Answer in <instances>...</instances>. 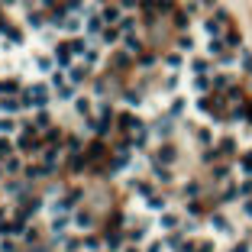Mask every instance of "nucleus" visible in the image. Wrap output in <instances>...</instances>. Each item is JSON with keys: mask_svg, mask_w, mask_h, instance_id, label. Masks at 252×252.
<instances>
[{"mask_svg": "<svg viewBox=\"0 0 252 252\" xmlns=\"http://www.w3.org/2000/svg\"><path fill=\"white\" fill-rule=\"evenodd\" d=\"M36 133H46V130H52V113L49 110H32V123H29Z\"/></svg>", "mask_w": 252, "mask_h": 252, "instance_id": "nucleus-13", "label": "nucleus"}, {"mask_svg": "<svg viewBox=\"0 0 252 252\" xmlns=\"http://www.w3.org/2000/svg\"><path fill=\"white\" fill-rule=\"evenodd\" d=\"M233 149H236V142H233V139H223V142H220V152H233Z\"/></svg>", "mask_w": 252, "mask_h": 252, "instance_id": "nucleus-44", "label": "nucleus"}, {"mask_svg": "<svg viewBox=\"0 0 252 252\" xmlns=\"http://www.w3.org/2000/svg\"><path fill=\"white\" fill-rule=\"evenodd\" d=\"M243 214H246V217L252 220V200H246V204H243Z\"/></svg>", "mask_w": 252, "mask_h": 252, "instance_id": "nucleus-50", "label": "nucleus"}, {"mask_svg": "<svg viewBox=\"0 0 252 252\" xmlns=\"http://www.w3.org/2000/svg\"><path fill=\"white\" fill-rule=\"evenodd\" d=\"M3 178H7V171H3V162H0V181H3Z\"/></svg>", "mask_w": 252, "mask_h": 252, "instance_id": "nucleus-53", "label": "nucleus"}, {"mask_svg": "<svg viewBox=\"0 0 252 252\" xmlns=\"http://www.w3.org/2000/svg\"><path fill=\"white\" fill-rule=\"evenodd\" d=\"M197 142L200 145H210V142H214V133H210V130H200L197 133Z\"/></svg>", "mask_w": 252, "mask_h": 252, "instance_id": "nucleus-38", "label": "nucleus"}, {"mask_svg": "<svg viewBox=\"0 0 252 252\" xmlns=\"http://www.w3.org/2000/svg\"><path fill=\"white\" fill-rule=\"evenodd\" d=\"M194 91H197V94H207V91H210V78H207V75L194 78Z\"/></svg>", "mask_w": 252, "mask_h": 252, "instance_id": "nucleus-33", "label": "nucleus"}, {"mask_svg": "<svg viewBox=\"0 0 252 252\" xmlns=\"http://www.w3.org/2000/svg\"><path fill=\"white\" fill-rule=\"evenodd\" d=\"M229 252H249V246H246V243H239V246H233Z\"/></svg>", "mask_w": 252, "mask_h": 252, "instance_id": "nucleus-52", "label": "nucleus"}, {"mask_svg": "<svg viewBox=\"0 0 252 252\" xmlns=\"http://www.w3.org/2000/svg\"><path fill=\"white\" fill-rule=\"evenodd\" d=\"M71 104H75V113L81 116V120H87V116H94V100L87 97V94H78V97L71 100Z\"/></svg>", "mask_w": 252, "mask_h": 252, "instance_id": "nucleus-11", "label": "nucleus"}, {"mask_svg": "<svg viewBox=\"0 0 252 252\" xmlns=\"http://www.w3.org/2000/svg\"><path fill=\"white\" fill-rule=\"evenodd\" d=\"M184 197H197V184H184Z\"/></svg>", "mask_w": 252, "mask_h": 252, "instance_id": "nucleus-42", "label": "nucleus"}, {"mask_svg": "<svg viewBox=\"0 0 252 252\" xmlns=\"http://www.w3.org/2000/svg\"><path fill=\"white\" fill-rule=\"evenodd\" d=\"M181 65H184L181 52H171V55H165V68H168V71H178Z\"/></svg>", "mask_w": 252, "mask_h": 252, "instance_id": "nucleus-30", "label": "nucleus"}, {"mask_svg": "<svg viewBox=\"0 0 252 252\" xmlns=\"http://www.w3.org/2000/svg\"><path fill=\"white\" fill-rule=\"evenodd\" d=\"M0 32H3V42H10V46H23L26 42L23 29H16V26H10V23H0Z\"/></svg>", "mask_w": 252, "mask_h": 252, "instance_id": "nucleus-15", "label": "nucleus"}, {"mask_svg": "<svg viewBox=\"0 0 252 252\" xmlns=\"http://www.w3.org/2000/svg\"><path fill=\"white\" fill-rule=\"evenodd\" d=\"M152 65H155V55H142V58H139V68L142 71H149Z\"/></svg>", "mask_w": 252, "mask_h": 252, "instance_id": "nucleus-39", "label": "nucleus"}, {"mask_svg": "<svg viewBox=\"0 0 252 252\" xmlns=\"http://www.w3.org/2000/svg\"><path fill=\"white\" fill-rule=\"evenodd\" d=\"M120 36H123V32L116 29V26H104V32H100V46H116Z\"/></svg>", "mask_w": 252, "mask_h": 252, "instance_id": "nucleus-22", "label": "nucleus"}, {"mask_svg": "<svg viewBox=\"0 0 252 252\" xmlns=\"http://www.w3.org/2000/svg\"><path fill=\"white\" fill-rule=\"evenodd\" d=\"M249 194H252V181H249V178H246V181L239 184V197H249Z\"/></svg>", "mask_w": 252, "mask_h": 252, "instance_id": "nucleus-40", "label": "nucleus"}, {"mask_svg": "<svg viewBox=\"0 0 252 252\" xmlns=\"http://www.w3.org/2000/svg\"><path fill=\"white\" fill-rule=\"evenodd\" d=\"M84 236V252H107L104 249V239H97L94 233H81Z\"/></svg>", "mask_w": 252, "mask_h": 252, "instance_id": "nucleus-25", "label": "nucleus"}, {"mask_svg": "<svg viewBox=\"0 0 252 252\" xmlns=\"http://www.w3.org/2000/svg\"><path fill=\"white\" fill-rule=\"evenodd\" d=\"M120 7H123V13H130V10L136 7V0H120Z\"/></svg>", "mask_w": 252, "mask_h": 252, "instance_id": "nucleus-49", "label": "nucleus"}, {"mask_svg": "<svg viewBox=\"0 0 252 252\" xmlns=\"http://www.w3.org/2000/svg\"><path fill=\"white\" fill-rule=\"evenodd\" d=\"M243 71H252V52H243Z\"/></svg>", "mask_w": 252, "mask_h": 252, "instance_id": "nucleus-45", "label": "nucleus"}, {"mask_svg": "<svg viewBox=\"0 0 252 252\" xmlns=\"http://www.w3.org/2000/svg\"><path fill=\"white\" fill-rule=\"evenodd\" d=\"M36 71H39V75H49V78H52L55 71H58L55 55H36Z\"/></svg>", "mask_w": 252, "mask_h": 252, "instance_id": "nucleus-14", "label": "nucleus"}, {"mask_svg": "<svg viewBox=\"0 0 252 252\" xmlns=\"http://www.w3.org/2000/svg\"><path fill=\"white\" fill-rule=\"evenodd\" d=\"M29 252H52V249H49V246H39V243H36V246H29Z\"/></svg>", "mask_w": 252, "mask_h": 252, "instance_id": "nucleus-51", "label": "nucleus"}, {"mask_svg": "<svg viewBox=\"0 0 252 252\" xmlns=\"http://www.w3.org/2000/svg\"><path fill=\"white\" fill-rule=\"evenodd\" d=\"M13 149H16V145H13V139H7V136H0V162L7 159V155H13Z\"/></svg>", "mask_w": 252, "mask_h": 252, "instance_id": "nucleus-31", "label": "nucleus"}, {"mask_svg": "<svg viewBox=\"0 0 252 252\" xmlns=\"http://www.w3.org/2000/svg\"><path fill=\"white\" fill-rule=\"evenodd\" d=\"M23 130L20 123H16V116H3L0 113V136H7V139H16V133Z\"/></svg>", "mask_w": 252, "mask_h": 252, "instance_id": "nucleus-17", "label": "nucleus"}, {"mask_svg": "<svg viewBox=\"0 0 252 252\" xmlns=\"http://www.w3.org/2000/svg\"><path fill=\"white\" fill-rule=\"evenodd\" d=\"M123 49H126L130 55H139L142 52V39H139L136 32H130V36H123Z\"/></svg>", "mask_w": 252, "mask_h": 252, "instance_id": "nucleus-24", "label": "nucleus"}, {"mask_svg": "<svg viewBox=\"0 0 252 252\" xmlns=\"http://www.w3.org/2000/svg\"><path fill=\"white\" fill-rule=\"evenodd\" d=\"M155 226H159L162 233H178V226H181V217H178V214H171V210H165V214H159Z\"/></svg>", "mask_w": 252, "mask_h": 252, "instance_id": "nucleus-8", "label": "nucleus"}, {"mask_svg": "<svg viewBox=\"0 0 252 252\" xmlns=\"http://www.w3.org/2000/svg\"><path fill=\"white\" fill-rule=\"evenodd\" d=\"M3 171H7V178L20 175V171H23V155H20V152L7 155V159H3Z\"/></svg>", "mask_w": 252, "mask_h": 252, "instance_id": "nucleus-19", "label": "nucleus"}, {"mask_svg": "<svg viewBox=\"0 0 252 252\" xmlns=\"http://www.w3.org/2000/svg\"><path fill=\"white\" fill-rule=\"evenodd\" d=\"M81 145H84V139H81V136H68V149H71L75 155L81 152Z\"/></svg>", "mask_w": 252, "mask_h": 252, "instance_id": "nucleus-37", "label": "nucleus"}, {"mask_svg": "<svg viewBox=\"0 0 252 252\" xmlns=\"http://www.w3.org/2000/svg\"><path fill=\"white\" fill-rule=\"evenodd\" d=\"M23 110H26V104H23V97H20V94L0 97V113H3V116H20Z\"/></svg>", "mask_w": 252, "mask_h": 252, "instance_id": "nucleus-6", "label": "nucleus"}, {"mask_svg": "<svg viewBox=\"0 0 252 252\" xmlns=\"http://www.w3.org/2000/svg\"><path fill=\"white\" fill-rule=\"evenodd\" d=\"M116 126H120V130H126V136H130L133 130H139V126H142V120H139L133 110H120V116H116Z\"/></svg>", "mask_w": 252, "mask_h": 252, "instance_id": "nucleus-9", "label": "nucleus"}, {"mask_svg": "<svg viewBox=\"0 0 252 252\" xmlns=\"http://www.w3.org/2000/svg\"><path fill=\"white\" fill-rule=\"evenodd\" d=\"M0 7H3V3H0ZM0 13H3V10H0Z\"/></svg>", "mask_w": 252, "mask_h": 252, "instance_id": "nucleus-56", "label": "nucleus"}, {"mask_svg": "<svg viewBox=\"0 0 252 252\" xmlns=\"http://www.w3.org/2000/svg\"><path fill=\"white\" fill-rule=\"evenodd\" d=\"M100 58H104V52H100V46H97V42H91V46H87V52H84L81 55V58H78V61H81V65H87V68H97V65H100Z\"/></svg>", "mask_w": 252, "mask_h": 252, "instance_id": "nucleus-12", "label": "nucleus"}, {"mask_svg": "<svg viewBox=\"0 0 252 252\" xmlns=\"http://www.w3.org/2000/svg\"><path fill=\"white\" fill-rule=\"evenodd\" d=\"M152 175H155V181H162V184H165V181H171V171H168V168H162V165H155V171H152Z\"/></svg>", "mask_w": 252, "mask_h": 252, "instance_id": "nucleus-34", "label": "nucleus"}, {"mask_svg": "<svg viewBox=\"0 0 252 252\" xmlns=\"http://www.w3.org/2000/svg\"><path fill=\"white\" fill-rule=\"evenodd\" d=\"M178 49H181V52H188V49H194V39H191V36H181V42H178Z\"/></svg>", "mask_w": 252, "mask_h": 252, "instance_id": "nucleus-41", "label": "nucleus"}, {"mask_svg": "<svg viewBox=\"0 0 252 252\" xmlns=\"http://www.w3.org/2000/svg\"><path fill=\"white\" fill-rule=\"evenodd\" d=\"M175 159H178L175 145H162V149H159V165H171Z\"/></svg>", "mask_w": 252, "mask_h": 252, "instance_id": "nucleus-28", "label": "nucleus"}, {"mask_svg": "<svg viewBox=\"0 0 252 252\" xmlns=\"http://www.w3.org/2000/svg\"><path fill=\"white\" fill-rule=\"evenodd\" d=\"M123 243H126V233H110L107 229V236H104V249L107 252H123Z\"/></svg>", "mask_w": 252, "mask_h": 252, "instance_id": "nucleus-18", "label": "nucleus"}, {"mask_svg": "<svg viewBox=\"0 0 252 252\" xmlns=\"http://www.w3.org/2000/svg\"><path fill=\"white\" fill-rule=\"evenodd\" d=\"M87 78H91V68H87V65H81V61H75V65L68 68V81L75 84V87H78V84H84Z\"/></svg>", "mask_w": 252, "mask_h": 252, "instance_id": "nucleus-16", "label": "nucleus"}, {"mask_svg": "<svg viewBox=\"0 0 252 252\" xmlns=\"http://www.w3.org/2000/svg\"><path fill=\"white\" fill-rule=\"evenodd\" d=\"M194 252H214V243H197V246H194Z\"/></svg>", "mask_w": 252, "mask_h": 252, "instance_id": "nucleus-47", "label": "nucleus"}, {"mask_svg": "<svg viewBox=\"0 0 252 252\" xmlns=\"http://www.w3.org/2000/svg\"><path fill=\"white\" fill-rule=\"evenodd\" d=\"M126 104H130V107H139V94H133V91H126Z\"/></svg>", "mask_w": 252, "mask_h": 252, "instance_id": "nucleus-46", "label": "nucleus"}, {"mask_svg": "<svg viewBox=\"0 0 252 252\" xmlns=\"http://www.w3.org/2000/svg\"><path fill=\"white\" fill-rule=\"evenodd\" d=\"M104 155V142H91V149H87V159H100Z\"/></svg>", "mask_w": 252, "mask_h": 252, "instance_id": "nucleus-36", "label": "nucleus"}, {"mask_svg": "<svg viewBox=\"0 0 252 252\" xmlns=\"http://www.w3.org/2000/svg\"><path fill=\"white\" fill-rule=\"evenodd\" d=\"M97 3H110V0H97Z\"/></svg>", "mask_w": 252, "mask_h": 252, "instance_id": "nucleus-55", "label": "nucleus"}, {"mask_svg": "<svg viewBox=\"0 0 252 252\" xmlns=\"http://www.w3.org/2000/svg\"><path fill=\"white\" fill-rule=\"evenodd\" d=\"M210 229H214V233H233V226H229V220L223 214H214V217H210Z\"/></svg>", "mask_w": 252, "mask_h": 252, "instance_id": "nucleus-26", "label": "nucleus"}, {"mask_svg": "<svg viewBox=\"0 0 252 252\" xmlns=\"http://www.w3.org/2000/svg\"><path fill=\"white\" fill-rule=\"evenodd\" d=\"M71 226H75L78 233H91V229H94V214H91V210H84V207H78L75 214H71Z\"/></svg>", "mask_w": 252, "mask_h": 252, "instance_id": "nucleus-7", "label": "nucleus"}, {"mask_svg": "<svg viewBox=\"0 0 252 252\" xmlns=\"http://www.w3.org/2000/svg\"><path fill=\"white\" fill-rule=\"evenodd\" d=\"M116 29H120L123 36H130V32H136V20H133V16H123V20H120V26H116Z\"/></svg>", "mask_w": 252, "mask_h": 252, "instance_id": "nucleus-32", "label": "nucleus"}, {"mask_svg": "<svg viewBox=\"0 0 252 252\" xmlns=\"http://www.w3.org/2000/svg\"><path fill=\"white\" fill-rule=\"evenodd\" d=\"M226 46H239V32H226Z\"/></svg>", "mask_w": 252, "mask_h": 252, "instance_id": "nucleus-48", "label": "nucleus"}, {"mask_svg": "<svg viewBox=\"0 0 252 252\" xmlns=\"http://www.w3.org/2000/svg\"><path fill=\"white\" fill-rule=\"evenodd\" d=\"M243 171H246V175H252V152L243 155Z\"/></svg>", "mask_w": 252, "mask_h": 252, "instance_id": "nucleus-43", "label": "nucleus"}, {"mask_svg": "<svg viewBox=\"0 0 252 252\" xmlns=\"http://www.w3.org/2000/svg\"><path fill=\"white\" fill-rule=\"evenodd\" d=\"M130 65H133V55L126 52V49H123V52H116V58H113V68H116V71L130 68Z\"/></svg>", "mask_w": 252, "mask_h": 252, "instance_id": "nucleus-29", "label": "nucleus"}, {"mask_svg": "<svg viewBox=\"0 0 252 252\" xmlns=\"http://www.w3.org/2000/svg\"><path fill=\"white\" fill-rule=\"evenodd\" d=\"M100 16H104V23H107V26H120L123 7H120V3H104V7H100Z\"/></svg>", "mask_w": 252, "mask_h": 252, "instance_id": "nucleus-10", "label": "nucleus"}, {"mask_svg": "<svg viewBox=\"0 0 252 252\" xmlns=\"http://www.w3.org/2000/svg\"><path fill=\"white\" fill-rule=\"evenodd\" d=\"M123 252H139V246H130V249H123Z\"/></svg>", "mask_w": 252, "mask_h": 252, "instance_id": "nucleus-54", "label": "nucleus"}, {"mask_svg": "<svg viewBox=\"0 0 252 252\" xmlns=\"http://www.w3.org/2000/svg\"><path fill=\"white\" fill-rule=\"evenodd\" d=\"M165 207H168L165 194L152 191V194H149V197H145V210H152V214H165Z\"/></svg>", "mask_w": 252, "mask_h": 252, "instance_id": "nucleus-20", "label": "nucleus"}, {"mask_svg": "<svg viewBox=\"0 0 252 252\" xmlns=\"http://www.w3.org/2000/svg\"><path fill=\"white\" fill-rule=\"evenodd\" d=\"M13 145H16V152H20V155H36V152H46V142L39 139V133L32 130V126H26V130H20V133H16Z\"/></svg>", "mask_w": 252, "mask_h": 252, "instance_id": "nucleus-2", "label": "nucleus"}, {"mask_svg": "<svg viewBox=\"0 0 252 252\" xmlns=\"http://www.w3.org/2000/svg\"><path fill=\"white\" fill-rule=\"evenodd\" d=\"M10 94H23V84L16 81V78H7V81H0V97H10Z\"/></svg>", "mask_w": 252, "mask_h": 252, "instance_id": "nucleus-23", "label": "nucleus"}, {"mask_svg": "<svg viewBox=\"0 0 252 252\" xmlns=\"http://www.w3.org/2000/svg\"><path fill=\"white\" fill-rule=\"evenodd\" d=\"M49 87H52V94H55V100H75L78 97V87L68 81V71H55L52 75V81H49Z\"/></svg>", "mask_w": 252, "mask_h": 252, "instance_id": "nucleus-3", "label": "nucleus"}, {"mask_svg": "<svg viewBox=\"0 0 252 252\" xmlns=\"http://www.w3.org/2000/svg\"><path fill=\"white\" fill-rule=\"evenodd\" d=\"M52 55H55V61H58V68H61V71H68L71 65H75V61H78L75 49H71V39H61V42H55Z\"/></svg>", "mask_w": 252, "mask_h": 252, "instance_id": "nucleus-5", "label": "nucleus"}, {"mask_svg": "<svg viewBox=\"0 0 252 252\" xmlns=\"http://www.w3.org/2000/svg\"><path fill=\"white\" fill-rule=\"evenodd\" d=\"M20 97H23L26 110H49V100H52L55 94H52L49 84H29V87H23Z\"/></svg>", "mask_w": 252, "mask_h": 252, "instance_id": "nucleus-1", "label": "nucleus"}, {"mask_svg": "<svg viewBox=\"0 0 252 252\" xmlns=\"http://www.w3.org/2000/svg\"><path fill=\"white\" fill-rule=\"evenodd\" d=\"M26 26L36 29V32H46V13H42V10H29V13H26Z\"/></svg>", "mask_w": 252, "mask_h": 252, "instance_id": "nucleus-21", "label": "nucleus"}, {"mask_svg": "<svg viewBox=\"0 0 252 252\" xmlns=\"http://www.w3.org/2000/svg\"><path fill=\"white\" fill-rule=\"evenodd\" d=\"M123 233H126V243H130V246H142L145 236H149V220H142V217H130Z\"/></svg>", "mask_w": 252, "mask_h": 252, "instance_id": "nucleus-4", "label": "nucleus"}, {"mask_svg": "<svg viewBox=\"0 0 252 252\" xmlns=\"http://www.w3.org/2000/svg\"><path fill=\"white\" fill-rule=\"evenodd\" d=\"M191 71H194V78H200V75H210V58H191Z\"/></svg>", "mask_w": 252, "mask_h": 252, "instance_id": "nucleus-27", "label": "nucleus"}, {"mask_svg": "<svg viewBox=\"0 0 252 252\" xmlns=\"http://www.w3.org/2000/svg\"><path fill=\"white\" fill-rule=\"evenodd\" d=\"M184 107H188V104H184L181 97H178V100H171V113H168V116H181V113H184Z\"/></svg>", "mask_w": 252, "mask_h": 252, "instance_id": "nucleus-35", "label": "nucleus"}]
</instances>
